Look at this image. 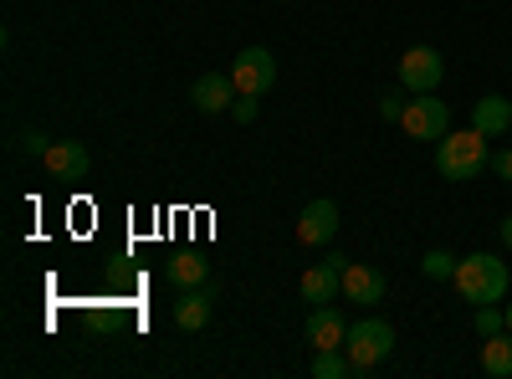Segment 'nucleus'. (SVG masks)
Listing matches in <instances>:
<instances>
[{
    "label": "nucleus",
    "mask_w": 512,
    "mask_h": 379,
    "mask_svg": "<svg viewBox=\"0 0 512 379\" xmlns=\"http://www.w3.org/2000/svg\"><path fill=\"white\" fill-rule=\"evenodd\" d=\"M451 287L461 292V303H502L507 298V287H512V272L507 262H497L492 251H472V257H461L456 262V277Z\"/></svg>",
    "instance_id": "1"
},
{
    "label": "nucleus",
    "mask_w": 512,
    "mask_h": 379,
    "mask_svg": "<svg viewBox=\"0 0 512 379\" xmlns=\"http://www.w3.org/2000/svg\"><path fill=\"white\" fill-rule=\"evenodd\" d=\"M492 164L487 134L482 129H451L446 139H436V170L441 180H477Z\"/></svg>",
    "instance_id": "2"
},
{
    "label": "nucleus",
    "mask_w": 512,
    "mask_h": 379,
    "mask_svg": "<svg viewBox=\"0 0 512 379\" xmlns=\"http://www.w3.org/2000/svg\"><path fill=\"white\" fill-rule=\"evenodd\" d=\"M344 349H349L354 369H359V374H369V369H379L384 359L395 354V328L384 323V318H359V323L349 328Z\"/></svg>",
    "instance_id": "3"
},
{
    "label": "nucleus",
    "mask_w": 512,
    "mask_h": 379,
    "mask_svg": "<svg viewBox=\"0 0 512 379\" xmlns=\"http://www.w3.org/2000/svg\"><path fill=\"white\" fill-rule=\"evenodd\" d=\"M231 82H236V93H246V98H267L277 88V57L267 47H246L236 57V67H231Z\"/></svg>",
    "instance_id": "4"
},
{
    "label": "nucleus",
    "mask_w": 512,
    "mask_h": 379,
    "mask_svg": "<svg viewBox=\"0 0 512 379\" xmlns=\"http://www.w3.org/2000/svg\"><path fill=\"white\" fill-rule=\"evenodd\" d=\"M441 77H446V57L436 47H410L400 57V88L405 93H441Z\"/></svg>",
    "instance_id": "5"
},
{
    "label": "nucleus",
    "mask_w": 512,
    "mask_h": 379,
    "mask_svg": "<svg viewBox=\"0 0 512 379\" xmlns=\"http://www.w3.org/2000/svg\"><path fill=\"white\" fill-rule=\"evenodd\" d=\"M400 129H405L410 139H446V134H451V108H446L441 98H431V93H420V98L405 103Z\"/></svg>",
    "instance_id": "6"
},
{
    "label": "nucleus",
    "mask_w": 512,
    "mask_h": 379,
    "mask_svg": "<svg viewBox=\"0 0 512 379\" xmlns=\"http://www.w3.org/2000/svg\"><path fill=\"white\" fill-rule=\"evenodd\" d=\"M338 236V205L333 200H308L303 205V216H297V241L303 246H328Z\"/></svg>",
    "instance_id": "7"
},
{
    "label": "nucleus",
    "mask_w": 512,
    "mask_h": 379,
    "mask_svg": "<svg viewBox=\"0 0 512 379\" xmlns=\"http://www.w3.org/2000/svg\"><path fill=\"white\" fill-rule=\"evenodd\" d=\"M384 287H390V277H384L379 267H369V262H349L344 267V298L349 303L374 308V303H384Z\"/></svg>",
    "instance_id": "8"
},
{
    "label": "nucleus",
    "mask_w": 512,
    "mask_h": 379,
    "mask_svg": "<svg viewBox=\"0 0 512 379\" xmlns=\"http://www.w3.org/2000/svg\"><path fill=\"white\" fill-rule=\"evenodd\" d=\"M41 164H47L52 180H88V149H82L77 139H57L47 154H41Z\"/></svg>",
    "instance_id": "9"
},
{
    "label": "nucleus",
    "mask_w": 512,
    "mask_h": 379,
    "mask_svg": "<svg viewBox=\"0 0 512 379\" xmlns=\"http://www.w3.org/2000/svg\"><path fill=\"white\" fill-rule=\"evenodd\" d=\"M344 339H349V318L338 313L333 303H318L308 313V344L313 349H344Z\"/></svg>",
    "instance_id": "10"
},
{
    "label": "nucleus",
    "mask_w": 512,
    "mask_h": 379,
    "mask_svg": "<svg viewBox=\"0 0 512 379\" xmlns=\"http://www.w3.org/2000/svg\"><path fill=\"white\" fill-rule=\"evenodd\" d=\"M190 98H195V113H226L236 103V82L231 72H205L190 88Z\"/></svg>",
    "instance_id": "11"
},
{
    "label": "nucleus",
    "mask_w": 512,
    "mask_h": 379,
    "mask_svg": "<svg viewBox=\"0 0 512 379\" xmlns=\"http://www.w3.org/2000/svg\"><path fill=\"white\" fill-rule=\"evenodd\" d=\"M472 129H482L487 139H502V134L512 129V103L497 98V93L477 98V108H472Z\"/></svg>",
    "instance_id": "12"
},
{
    "label": "nucleus",
    "mask_w": 512,
    "mask_h": 379,
    "mask_svg": "<svg viewBox=\"0 0 512 379\" xmlns=\"http://www.w3.org/2000/svg\"><path fill=\"white\" fill-rule=\"evenodd\" d=\"M297 287H303V303H313V308H318V303H333L338 292H344V272L323 262V267H308Z\"/></svg>",
    "instance_id": "13"
},
{
    "label": "nucleus",
    "mask_w": 512,
    "mask_h": 379,
    "mask_svg": "<svg viewBox=\"0 0 512 379\" xmlns=\"http://www.w3.org/2000/svg\"><path fill=\"white\" fill-rule=\"evenodd\" d=\"M164 277H169V287L190 292V287H205V282H210V267H205V257H200V251H180V257H169Z\"/></svg>",
    "instance_id": "14"
},
{
    "label": "nucleus",
    "mask_w": 512,
    "mask_h": 379,
    "mask_svg": "<svg viewBox=\"0 0 512 379\" xmlns=\"http://www.w3.org/2000/svg\"><path fill=\"white\" fill-rule=\"evenodd\" d=\"M210 298H216L210 287H190V292H180V303H175V323H180L185 333H200V328L210 323Z\"/></svg>",
    "instance_id": "15"
},
{
    "label": "nucleus",
    "mask_w": 512,
    "mask_h": 379,
    "mask_svg": "<svg viewBox=\"0 0 512 379\" xmlns=\"http://www.w3.org/2000/svg\"><path fill=\"white\" fill-rule=\"evenodd\" d=\"M482 374L492 379H512V333H492V339H482Z\"/></svg>",
    "instance_id": "16"
},
{
    "label": "nucleus",
    "mask_w": 512,
    "mask_h": 379,
    "mask_svg": "<svg viewBox=\"0 0 512 379\" xmlns=\"http://www.w3.org/2000/svg\"><path fill=\"white\" fill-rule=\"evenodd\" d=\"M313 374H318V379H349V374H359V369H354L349 349H313Z\"/></svg>",
    "instance_id": "17"
},
{
    "label": "nucleus",
    "mask_w": 512,
    "mask_h": 379,
    "mask_svg": "<svg viewBox=\"0 0 512 379\" xmlns=\"http://www.w3.org/2000/svg\"><path fill=\"white\" fill-rule=\"evenodd\" d=\"M456 262L461 257H451V251L441 246V251H425V257H420V272L431 277V282H451L456 277Z\"/></svg>",
    "instance_id": "18"
},
{
    "label": "nucleus",
    "mask_w": 512,
    "mask_h": 379,
    "mask_svg": "<svg viewBox=\"0 0 512 379\" xmlns=\"http://www.w3.org/2000/svg\"><path fill=\"white\" fill-rule=\"evenodd\" d=\"M472 323H477V333H482V339H492V333H502V328H507V313H502L497 303H482Z\"/></svg>",
    "instance_id": "19"
},
{
    "label": "nucleus",
    "mask_w": 512,
    "mask_h": 379,
    "mask_svg": "<svg viewBox=\"0 0 512 379\" xmlns=\"http://www.w3.org/2000/svg\"><path fill=\"white\" fill-rule=\"evenodd\" d=\"M52 149V139L47 134H41V129H26L21 134V154H31V159H41V154H47Z\"/></svg>",
    "instance_id": "20"
},
{
    "label": "nucleus",
    "mask_w": 512,
    "mask_h": 379,
    "mask_svg": "<svg viewBox=\"0 0 512 379\" xmlns=\"http://www.w3.org/2000/svg\"><path fill=\"white\" fill-rule=\"evenodd\" d=\"M231 108H236V123H256V113H262V108H256V98H246V93H241Z\"/></svg>",
    "instance_id": "21"
},
{
    "label": "nucleus",
    "mask_w": 512,
    "mask_h": 379,
    "mask_svg": "<svg viewBox=\"0 0 512 379\" xmlns=\"http://www.w3.org/2000/svg\"><path fill=\"white\" fill-rule=\"evenodd\" d=\"M379 113L390 118V123H395V118H405V108H400V93H384V98H379Z\"/></svg>",
    "instance_id": "22"
},
{
    "label": "nucleus",
    "mask_w": 512,
    "mask_h": 379,
    "mask_svg": "<svg viewBox=\"0 0 512 379\" xmlns=\"http://www.w3.org/2000/svg\"><path fill=\"white\" fill-rule=\"evenodd\" d=\"M492 170H497V175L512 185V149H497V154H492Z\"/></svg>",
    "instance_id": "23"
},
{
    "label": "nucleus",
    "mask_w": 512,
    "mask_h": 379,
    "mask_svg": "<svg viewBox=\"0 0 512 379\" xmlns=\"http://www.w3.org/2000/svg\"><path fill=\"white\" fill-rule=\"evenodd\" d=\"M502 246H507V251H512V216H507V221H502Z\"/></svg>",
    "instance_id": "24"
},
{
    "label": "nucleus",
    "mask_w": 512,
    "mask_h": 379,
    "mask_svg": "<svg viewBox=\"0 0 512 379\" xmlns=\"http://www.w3.org/2000/svg\"><path fill=\"white\" fill-rule=\"evenodd\" d=\"M502 313H507V333H512V303H507V308H502Z\"/></svg>",
    "instance_id": "25"
}]
</instances>
